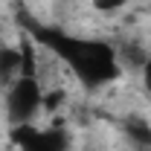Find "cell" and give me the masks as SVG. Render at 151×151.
<instances>
[{
	"instance_id": "obj_6",
	"label": "cell",
	"mask_w": 151,
	"mask_h": 151,
	"mask_svg": "<svg viewBox=\"0 0 151 151\" xmlns=\"http://www.w3.org/2000/svg\"><path fill=\"white\" fill-rule=\"evenodd\" d=\"M20 76H35V47L29 44V38H23L20 41Z\"/></svg>"
},
{
	"instance_id": "obj_7",
	"label": "cell",
	"mask_w": 151,
	"mask_h": 151,
	"mask_svg": "<svg viewBox=\"0 0 151 151\" xmlns=\"http://www.w3.org/2000/svg\"><path fill=\"white\" fill-rule=\"evenodd\" d=\"M61 102H64V90H50V93H44V105L41 108H47V111L52 113L61 108Z\"/></svg>"
},
{
	"instance_id": "obj_4",
	"label": "cell",
	"mask_w": 151,
	"mask_h": 151,
	"mask_svg": "<svg viewBox=\"0 0 151 151\" xmlns=\"http://www.w3.org/2000/svg\"><path fill=\"white\" fill-rule=\"evenodd\" d=\"M20 76V47H0V90H9Z\"/></svg>"
},
{
	"instance_id": "obj_1",
	"label": "cell",
	"mask_w": 151,
	"mask_h": 151,
	"mask_svg": "<svg viewBox=\"0 0 151 151\" xmlns=\"http://www.w3.org/2000/svg\"><path fill=\"white\" fill-rule=\"evenodd\" d=\"M29 38H35L38 44L50 47L70 70L76 73V78L87 87H105L119 78V52L113 50L108 41H99V38H78L70 35L64 29L55 26H41L35 20H23Z\"/></svg>"
},
{
	"instance_id": "obj_3",
	"label": "cell",
	"mask_w": 151,
	"mask_h": 151,
	"mask_svg": "<svg viewBox=\"0 0 151 151\" xmlns=\"http://www.w3.org/2000/svg\"><path fill=\"white\" fill-rule=\"evenodd\" d=\"M9 139L20 151H70V134L61 125H55V128H35L32 122L12 125Z\"/></svg>"
},
{
	"instance_id": "obj_9",
	"label": "cell",
	"mask_w": 151,
	"mask_h": 151,
	"mask_svg": "<svg viewBox=\"0 0 151 151\" xmlns=\"http://www.w3.org/2000/svg\"><path fill=\"white\" fill-rule=\"evenodd\" d=\"M142 81H145V90L151 93V58H145V64H142Z\"/></svg>"
},
{
	"instance_id": "obj_2",
	"label": "cell",
	"mask_w": 151,
	"mask_h": 151,
	"mask_svg": "<svg viewBox=\"0 0 151 151\" xmlns=\"http://www.w3.org/2000/svg\"><path fill=\"white\" fill-rule=\"evenodd\" d=\"M44 105V90L35 76H18L6 90V119L9 125H26Z\"/></svg>"
},
{
	"instance_id": "obj_5",
	"label": "cell",
	"mask_w": 151,
	"mask_h": 151,
	"mask_svg": "<svg viewBox=\"0 0 151 151\" xmlns=\"http://www.w3.org/2000/svg\"><path fill=\"white\" fill-rule=\"evenodd\" d=\"M122 131L128 137V142L137 148H151V125L142 116H125L122 119Z\"/></svg>"
},
{
	"instance_id": "obj_8",
	"label": "cell",
	"mask_w": 151,
	"mask_h": 151,
	"mask_svg": "<svg viewBox=\"0 0 151 151\" xmlns=\"http://www.w3.org/2000/svg\"><path fill=\"white\" fill-rule=\"evenodd\" d=\"M122 6H125V0H93V9H99V12H116Z\"/></svg>"
}]
</instances>
